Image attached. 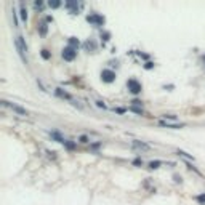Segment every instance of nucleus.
<instances>
[{
  "label": "nucleus",
  "mask_w": 205,
  "mask_h": 205,
  "mask_svg": "<svg viewBox=\"0 0 205 205\" xmlns=\"http://www.w3.org/2000/svg\"><path fill=\"white\" fill-rule=\"evenodd\" d=\"M15 45H16V50H18V53H19L23 63L27 64V56H26V54H27V45H26L24 38H23L21 35H16V37H15Z\"/></svg>",
  "instance_id": "1"
},
{
  "label": "nucleus",
  "mask_w": 205,
  "mask_h": 205,
  "mask_svg": "<svg viewBox=\"0 0 205 205\" xmlns=\"http://www.w3.org/2000/svg\"><path fill=\"white\" fill-rule=\"evenodd\" d=\"M2 104H3V106H7V107H10L13 112H16V114H19V115H29V112H27L24 107H21V106H18V104H15V103H10V101H2Z\"/></svg>",
  "instance_id": "2"
},
{
  "label": "nucleus",
  "mask_w": 205,
  "mask_h": 205,
  "mask_svg": "<svg viewBox=\"0 0 205 205\" xmlns=\"http://www.w3.org/2000/svg\"><path fill=\"white\" fill-rule=\"evenodd\" d=\"M61 56H63L66 61H74V59H75V56H77V50L67 45V47L61 51Z\"/></svg>",
  "instance_id": "3"
},
{
  "label": "nucleus",
  "mask_w": 205,
  "mask_h": 205,
  "mask_svg": "<svg viewBox=\"0 0 205 205\" xmlns=\"http://www.w3.org/2000/svg\"><path fill=\"white\" fill-rule=\"evenodd\" d=\"M127 87H128V90H130L133 95H138V93H141V90H143L141 84H140L136 79H130V80L127 82Z\"/></svg>",
  "instance_id": "4"
},
{
  "label": "nucleus",
  "mask_w": 205,
  "mask_h": 205,
  "mask_svg": "<svg viewBox=\"0 0 205 205\" xmlns=\"http://www.w3.org/2000/svg\"><path fill=\"white\" fill-rule=\"evenodd\" d=\"M101 80L106 82V84H112L115 80V72L111 71V69H103L101 71Z\"/></svg>",
  "instance_id": "5"
},
{
  "label": "nucleus",
  "mask_w": 205,
  "mask_h": 205,
  "mask_svg": "<svg viewBox=\"0 0 205 205\" xmlns=\"http://www.w3.org/2000/svg\"><path fill=\"white\" fill-rule=\"evenodd\" d=\"M87 21L91 23V24H95V26H103L106 19H104V16L96 15V13H93V15H88V16H87Z\"/></svg>",
  "instance_id": "6"
},
{
  "label": "nucleus",
  "mask_w": 205,
  "mask_h": 205,
  "mask_svg": "<svg viewBox=\"0 0 205 205\" xmlns=\"http://www.w3.org/2000/svg\"><path fill=\"white\" fill-rule=\"evenodd\" d=\"M159 125L160 127H167V128H183V124H178V122H173V120H163L159 119Z\"/></svg>",
  "instance_id": "7"
},
{
  "label": "nucleus",
  "mask_w": 205,
  "mask_h": 205,
  "mask_svg": "<svg viewBox=\"0 0 205 205\" xmlns=\"http://www.w3.org/2000/svg\"><path fill=\"white\" fill-rule=\"evenodd\" d=\"M67 10H71V13L72 15H77V11H79V7H82L80 3H77V2H66V5H64Z\"/></svg>",
  "instance_id": "8"
},
{
  "label": "nucleus",
  "mask_w": 205,
  "mask_h": 205,
  "mask_svg": "<svg viewBox=\"0 0 205 205\" xmlns=\"http://www.w3.org/2000/svg\"><path fill=\"white\" fill-rule=\"evenodd\" d=\"M133 146H135L136 149H143V151H149V149H151V146H149V144L141 143V141H133Z\"/></svg>",
  "instance_id": "9"
},
{
  "label": "nucleus",
  "mask_w": 205,
  "mask_h": 205,
  "mask_svg": "<svg viewBox=\"0 0 205 205\" xmlns=\"http://www.w3.org/2000/svg\"><path fill=\"white\" fill-rule=\"evenodd\" d=\"M19 15H21V19L23 21H27V10H26V5L21 2L19 3Z\"/></svg>",
  "instance_id": "10"
},
{
  "label": "nucleus",
  "mask_w": 205,
  "mask_h": 205,
  "mask_svg": "<svg viewBox=\"0 0 205 205\" xmlns=\"http://www.w3.org/2000/svg\"><path fill=\"white\" fill-rule=\"evenodd\" d=\"M67 42H69V47H72V48H75V50L80 47V40H79L77 37H69Z\"/></svg>",
  "instance_id": "11"
},
{
  "label": "nucleus",
  "mask_w": 205,
  "mask_h": 205,
  "mask_svg": "<svg viewBox=\"0 0 205 205\" xmlns=\"http://www.w3.org/2000/svg\"><path fill=\"white\" fill-rule=\"evenodd\" d=\"M50 135H51V138H54V140H56V141H58V143H63V144H64V143H66V140H64V138H63V136H61V135H59V133H56V131H51V133H50Z\"/></svg>",
  "instance_id": "12"
},
{
  "label": "nucleus",
  "mask_w": 205,
  "mask_h": 205,
  "mask_svg": "<svg viewBox=\"0 0 205 205\" xmlns=\"http://www.w3.org/2000/svg\"><path fill=\"white\" fill-rule=\"evenodd\" d=\"M85 48L88 51H93V50H96V44H95L93 40H88V42H85Z\"/></svg>",
  "instance_id": "13"
},
{
  "label": "nucleus",
  "mask_w": 205,
  "mask_h": 205,
  "mask_svg": "<svg viewBox=\"0 0 205 205\" xmlns=\"http://www.w3.org/2000/svg\"><path fill=\"white\" fill-rule=\"evenodd\" d=\"M160 165H162V162H159V160H152V162H149V168H152V170L159 168Z\"/></svg>",
  "instance_id": "14"
},
{
  "label": "nucleus",
  "mask_w": 205,
  "mask_h": 205,
  "mask_svg": "<svg viewBox=\"0 0 205 205\" xmlns=\"http://www.w3.org/2000/svg\"><path fill=\"white\" fill-rule=\"evenodd\" d=\"M47 31H48V27H47V24H45V23L38 26V32H40V35H45V34H47Z\"/></svg>",
  "instance_id": "15"
},
{
  "label": "nucleus",
  "mask_w": 205,
  "mask_h": 205,
  "mask_svg": "<svg viewBox=\"0 0 205 205\" xmlns=\"http://www.w3.org/2000/svg\"><path fill=\"white\" fill-rule=\"evenodd\" d=\"M40 54H42V58H44V59H50V56H51L48 50H42V51H40Z\"/></svg>",
  "instance_id": "16"
},
{
  "label": "nucleus",
  "mask_w": 205,
  "mask_h": 205,
  "mask_svg": "<svg viewBox=\"0 0 205 205\" xmlns=\"http://www.w3.org/2000/svg\"><path fill=\"white\" fill-rule=\"evenodd\" d=\"M178 156H181V157H184V159H187V160H194L192 156H189V154H186V152H183V151H178Z\"/></svg>",
  "instance_id": "17"
},
{
  "label": "nucleus",
  "mask_w": 205,
  "mask_h": 205,
  "mask_svg": "<svg viewBox=\"0 0 205 205\" xmlns=\"http://www.w3.org/2000/svg\"><path fill=\"white\" fill-rule=\"evenodd\" d=\"M11 13H13V19H15V26L18 27V13H16V10H15V8L11 10Z\"/></svg>",
  "instance_id": "18"
},
{
  "label": "nucleus",
  "mask_w": 205,
  "mask_h": 205,
  "mask_svg": "<svg viewBox=\"0 0 205 205\" xmlns=\"http://www.w3.org/2000/svg\"><path fill=\"white\" fill-rule=\"evenodd\" d=\"M196 199H197V202H200L202 205H205V194H200V196H197Z\"/></svg>",
  "instance_id": "19"
},
{
  "label": "nucleus",
  "mask_w": 205,
  "mask_h": 205,
  "mask_svg": "<svg viewBox=\"0 0 205 205\" xmlns=\"http://www.w3.org/2000/svg\"><path fill=\"white\" fill-rule=\"evenodd\" d=\"M48 5H50L51 8H58V7L61 5V2H56V0H54V2H48Z\"/></svg>",
  "instance_id": "20"
},
{
  "label": "nucleus",
  "mask_w": 205,
  "mask_h": 205,
  "mask_svg": "<svg viewBox=\"0 0 205 205\" xmlns=\"http://www.w3.org/2000/svg\"><path fill=\"white\" fill-rule=\"evenodd\" d=\"M64 146H66L67 149H74V147H75V144H74V143H71V141H67V140H66V143H64Z\"/></svg>",
  "instance_id": "21"
},
{
  "label": "nucleus",
  "mask_w": 205,
  "mask_h": 205,
  "mask_svg": "<svg viewBox=\"0 0 205 205\" xmlns=\"http://www.w3.org/2000/svg\"><path fill=\"white\" fill-rule=\"evenodd\" d=\"M130 111H133L136 114H143V109L141 107H130Z\"/></svg>",
  "instance_id": "22"
},
{
  "label": "nucleus",
  "mask_w": 205,
  "mask_h": 205,
  "mask_svg": "<svg viewBox=\"0 0 205 205\" xmlns=\"http://www.w3.org/2000/svg\"><path fill=\"white\" fill-rule=\"evenodd\" d=\"M79 140H80V143H88V136H85V135H82V136H80V138H79Z\"/></svg>",
  "instance_id": "23"
},
{
  "label": "nucleus",
  "mask_w": 205,
  "mask_h": 205,
  "mask_svg": "<svg viewBox=\"0 0 205 205\" xmlns=\"http://www.w3.org/2000/svg\"><path fill=\"white\" fill-rule=\"evenodd\" d=\"M95 103H96V106H98V107H103V109H106V104H104L103 101H95Z\"/></svg>",
  "instance_id": "24"
},
{
  "label": "nucleus",
  "mask_w": 205,
  "mask_h": 205,
  "mask_svg": "<svg viewBox=\"0 0 205 205\" xmlns=\"http://www.w3.org/2000/svg\"><path fill=\"white\" fill-rule=\"evenodd\" d=\"M146 69H152V67H154V63H151V61H149V63H146Z\"/></svg>",
  "instance_id": "25"
},
{
  "label": "nucleus",
  "mask_w": 205,
  "mask_h": 205,
  "mask_svg": "<svg viewBox=\"0 0 205 205\" xmlns=\"http://www.w3.org/2000/svg\"><path fill=\"white\" fill-rule=\"evenodd\" d=\"M175 181H176V183H181V176H178V175H175Z\"/></svg>",
  "instance_id": "26"
},
{
  "label": "nucleus",
  "mask_w": 205,
  "mask_h": 205,
  "mask_svg": "<svg viewBox=\"0 0 205 205\" xmlns=\"http://www.w3.org/2000/svg\"><path fill=\"white\" fill-rule=\"evenodd\" d=\"M101 37H104V40H109V34H107V32H104V34H101Z\"/></svg>",
  "instance_id": "27"
},
{
  "label": "nucleus",
  "mask_w": 205,
  "mask_h": 205,
  "mask_svg": "<svg viewBox=\"0 0 205 205\" xmlns=\"http://www.w3.org/2000/svg\"><path fill=\"white\" fill-rule=\"evenodd\" d=\"M34 7H35V8H40V7H42V2H35Z\"/></svg>",
  "instance_id": "28"
}]
</instances>
